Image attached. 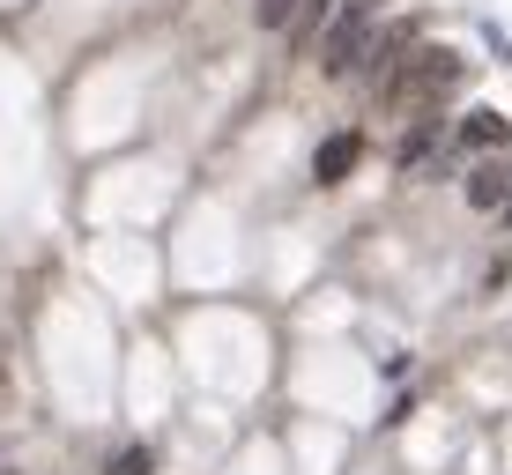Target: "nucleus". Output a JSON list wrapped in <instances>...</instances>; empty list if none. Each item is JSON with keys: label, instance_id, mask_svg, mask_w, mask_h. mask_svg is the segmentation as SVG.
Here are the masks:
<instances>
[{"label": "nucleus", "instance_id": "20e7f679", "mask_svg": "<svg viewBox=\"0 0 512 475\" xmlns=\"http://www.w3.org/2000/svg\"><path fill=\"white\" fill-rule=\"evenodd\" d=\"M357 156H364V134H357V127L327 134V142H320V156H312V179H320V186H342L349 171H357Z\"/></svg>", "mask_w": 512, "mask_h": 475}, {"label": "nucleus", "instance_id": "7ed1b4c3", "mask_svg": "<svg viewBox=\"0 0 512 475\" xmlns=\"http://www.w3.org/2000/svg\"><path fill=\"white\" fill-rule=\"evenodd\" d=\"M409 52H416V23H386L372 45H364V60H357V75L372 82V97L386 104L394 97V82H401V67H409Z\"/></svg>", "mask_w": 512, "mask_h": 475}, {"label": "nucleus", "instance_id": "0eeeda50", "mask_svg": "<svg viewBox=\"0 0 512 475\" xmlns=\"http://www.w3.org/2000/svg\"><path fill=\"white\" fill-rule=\"evenodd\" d=\"M334 8H342V0H297V15H290V38H297V45H312V38L327 30V15H334Z\"/></svg>", "mask_w": 512, "mask_h": 475}, {"label": "nucleus", "instance_id": "f03ea898", "mask_svg": "<svg viewBox=\"0 0 512 475\" xmlns=\"http://www.w3.org/2000/svg\"><path fill=\"white\" fill-rule=\"evenodd\" d=\"M372 38H379V0H342V8L327 15V30H320V67L327 75H349Z\"/></svg>", "mask_w": 512, "mask_h": 475}, {"label": "nucleus", "instance_id": "f257e3e1", "mask_svg": "<svg viewBox=\"0 0 512 475\" xmlns=\"http://www.w3.org/2000/svg\"><path fill=\"white\" fill-rule=\"evenodd\" d=\"M453 82H461V52H446V45H416L386 104H394V112H409V119H416V112H438Z\"/></svg>", "mask_w": 512, "mask_h": 475}, {"label": "nucleus", "instance_id": "423d86ee", "mask_svg": "<svg viewBox=\"0 0 512 475\" xmlns=\"http://www.w3.org/2000/svg\"><path fill=\"white\" fill-rule=\"evenodd\" d=\"M468 208H512V171L505 164H475L468 171Z\"/></svg>", "mask_w": 512, "mask_h": 475}, {"label": "nucleus", "instance_id": "39448f33", "mask_svg": "<svg viewBox=\"0 0 512 475\" xmlns=\"http://www.w3.org/2000/svg\"><path fill=\"white\" fill-rule=\"evenodd\" d=\"M512 142V119L490 112V104H475V112L461 119V149H505Z\"/></svg>", "mask_w": 512, "mask_h": 475}, {"label": "nucleus", "instance_id": "6e6552de", "mask_svg": "<svg viewBox=\"0 0 512 475\" xmlns=\"http://www.w3.org/2000/svg\"><path fill=\"white\" fill-rule=\"evenodd\" d=\"M149 468H156V461H149V446H119L104 475H149Z\"/></svg>", "mask_w": 512, "mask_h": 475}, {"label": "nucleus", "instance_id": "1a4fd4ad", "mask_svg": "<svg viewBox=\"0 0 512 475\" xmlns=\"http://www.w3.org/2000/svg\"><path fill=\"white\" fill-rule=\"evenodd\" d=\"M253 15H260V30H290L297 0H253Z\"/></svg>", "mask_w": 512, "mask_h": 475}]
</instances>
